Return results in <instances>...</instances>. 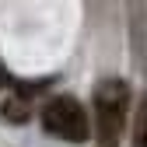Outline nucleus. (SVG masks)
<instances>
[{"label": "nucleus", "instance_id": "nucleus-1", "mask_svg": "<svg viewBox=\"0 0 147 147\" xmlns=\"http://www.w3.org/2000/svg\"><path fill=\"white\" fill-rule=\"evenodd\" d=\"M130 105V84L119 77H105L95 88V137L98 147H119Z\"/></svg>", "mask_w": 147, "mask_h": 147}, {"label": "nucleus", "instance_id": "nucleus-2", "mask_svg": "<svg viewBox=\"0 0 147 147\" xmlns=\"http://www.w3.org/2000/svg\"><path fill=\"white\" fill-rule=\"evenodd\" d=\"M42 126L53 133V137H60L67 144H84L91 137V123H88V112H84V105L77 98H53L46 109H42Z\"/></svg>", "mask_w": 147, "mask_h": 147}, {"label": "nucleus", "instance_id": "nucleus-4", "mask_svg": "<svg viewBox=\"0 0 147 147\" xmlns=\"http://www.w3.org/2000/svg\"><path fill=\"white\" fill-rule=\"evenodd\" d=\"M7 84V74H4V67H0V88H4Z\"/></svg>", "mask_w": 147, "mask_h": 147}, {"label": "nucleus", "instance_id": "nucleus-3", "mask_svg": "<svg viewBox=\"0 0 147 147\" xmlns=\"http://www.w3.org/2000/svg\"><path fill=\"white\" fill-rule=\"evenodd\" d=\"M133 147H147V98L137 109V123H133Z\"/></svg>", "mask_w": 147, "mask_h": 147}]
</instances>
